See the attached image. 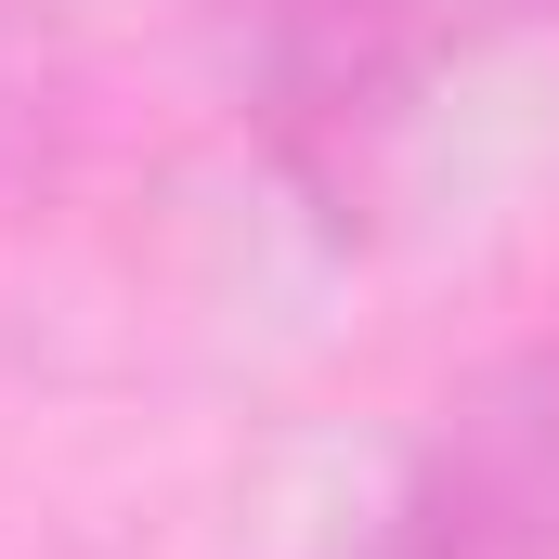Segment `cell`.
I'll return each instance as SVG.
<instances>
[{"mask_svg":"<svg viewBox=\"0 0 559 559\" xmlns=\"http://www.w3.org/2000/svg\"><path fill=\"white\" fill-rule=\"evenodd\" d=\"M209 13H222V92L261 182L325 248H365L455 13L442 0H209Z\"/></svg>","mask_w":559,"mask_h":559,"instance_id":"obj_1","label":"cell"},{"mask_svg":"<svg viewBox=\"0 0 559 559\" xmlns=\"http://www.w3.org/2000/svg\"><path fill=\"white\" fill-rule=\"evenodd\" d=\"M378 559H404V547H378Z\"/></svg>","mask_w":559,"mask_h":559,"instance_id":"obj_5","label":"cell"},{"mask_svg":"<svg viewBox=\"0 0 559 559\" xmlns=\"http://www.w3.org/2000/svg\"><path fill=\"white\" fill-rule=\"evenodd\" d=\"M378 547H404V559H559V312L429 404Z\"/></svg>","mask_w":559,"mask_h":559,"instance_id":"obj_2","label":"cell"},{"mask_svg":"<svg viewBox=\"0 0 559 559\" xmlns=\"http://www.w3.org/2000/svg\"><path fill=\"white\" fill-rule=\"evenodd\" d=\"M495 13H559V0H495Z\"/></svg>","mask_w":559,"mask_h":559,"instance_id":"obj_4","label":"cell"},{"mask_svg":"<svg viewBox=\"0 0 559 559\" xmlns=\"http://www.w3.org/2000/svg\"><path fill=\"white\" fill-rule=\"evenodd\" d=\"M39 105H52V26H39V0H0V182L26 169Z\"/></svg>","mask_w":559,"mask_h":559,"instance_id":"obj_3","label":"cell"}]
</instances>
